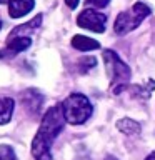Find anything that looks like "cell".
Wrapping results in <instances>:
<instances>
[{"label":"cell","mask_w":155,"mask_h":160,"mask_svg":"<svg viewBox=\"0 0 155 160\" xmlns=\"http://www.w3.org/2000/svg\"><path fill=\"white\" fill-rule=\"evenodd\" d=\"M0 160H17L15 150L10 145H0Z\"/></svg>","instance_id":"12"},{"label":"cell","mask_w":155,"mask_h":160,"mask_svg":"<svg viewBox=\"0 0 155 160\" xmlns=\"http://www.w3.org/2000/svg\"><path fill=\"white\" fill-rule=\"evenodd\" d=\"M72 47L80 50V52H90V50L100 48V43L97 42V40L83 37V35H75V37L72 38Z\"/></svg>","instance_id":"10"},{"label":"cell","mask_w":155,"mask_h":160,"mask_svg":"<svg viewBox=\"0 0 155 160\" xmlns=\"http://www.w3.org/2000/svg\"><path fill=\"white\" fill-rule=\"evenodd\" d=\"M117 128L122 133H125V135H138L140 130H142V127H140L138 122H135V120H132V118H127V117L118 120Z\"/></svg>","instance_id":"11"},{"label":"cell","mask_w":155,"mask_h":160,"mask_svg":"<svg viewBox=\"0 0 155 160\" xmlns=\"http://www.w3.org/2000/svg\"><path fill=\"white\" fill-rule=\"evenodd\" d=\"M145 160H155V150L150 155H147V157H145Z\"/></svg>","instance_id":"16"},{"label":"cell","mask_w":155,"mask_h":160,"mask_svg":"<svg viewBox=\"0 0 155 160\" xmlns=\"http://www.w3.org/2000/svg\"><path fill=\"white\" fill-rule=\"evenodd\" d=\"M62 112L65 117V122L72 125H82L92 117L93 107L90 103L88 97L83 93H70L62 102Z\"/></svg>","instance_id":"2"},{"label":"cell","mask_w":155,"mask_h":160,"mask_svg":"<svg viewBox=\"0 0 155 160\" xmlns=\"http://www.w3.org/2000/svg\"><path fill=\"white\" fill-rule=\"evenodd\" d=\"M77 23H78V27H82V28L92 30L95 33H102V32H105L107 15L100 13L97 10L87 8L77 17Z\"/></svg>","instance_id":"5"},{"label":"cell","mask_w":155,"mask_h":160,"mask_svg":"<svg viewBox=\"0 0 155 160\" xmlns=\"http://www.w3.org/2000/svg\"><path fill=\"white\" fill-rule=\"evenodd\" d=\"M35 7V0H8V13L12 18H20Z\"/></svg>","instance_id":"6"},{"label":"cell","mask_w":155,"mask_h":160,"mask_svg":"<svg viewBox=\"0 0 155 160\" xmlns=\"http://www.w3.org/2000/svg\"><path fill=\"white\" fill-rule=\"evenodd\" d=\"M65 127L62 103L53 105L45 112L37 135L32 140V157L35 160H52V145Z\"/></svg>","instance_id":"1"},{"label":"cell","mask_w":155,"mask_h":160,"mask_svg":"<svg viewBox=\"0 0 155 160\" xmlns=\"http://www.w3.org/2000/svg\"><path fill=\"white\" fill-rule=\"evenodd\" d=\"M103 60L107 65V73L110 77V87L115 95H118L130 80V75H132L130 68L113 50H103Z\"/></svg>","instance_id":"3"},{"label":"cell","mask_w":155,"mask_h":160,"mask_svg":"<svg viewBox=\"0 0 155 160\" xmlns=\"http://www.w3.org/2000/svg\"><path fill=\"white\" fill-rule=\"evenodd\" d=\"M78 65H83V67L80 68V72L85 73V72H88L90 68H93L95 65H97V58H95V57H85L83 60H80V62H78Z\"/></svg>","instance_id":"13"},{"label":"cell","mask_w":155,"mask_h":160,"mask_svg":"<svg viewBox=\"0 0 155 160\" xmlns=\"http://www.w3.org/2000/svg\"><path fill=\"white\" fill-rule=\"evenodd\" d=\"M0 30H2V20H0Z\"/></svg>","instance_id":"19"},{"label":"cell","mask_w":155,"mask_h":160,"mask_svg":"<svg viewBox=\"0 0 155 160\" xmlns=\"http://www.w3.org/2000/svg\"><path fill=\"white\" fill-rule=\"evenodd\" d=\"M105 160H118V158L113 157V155H107V157H105Z\"/></svg>","instance_id":"17"},{"label":"cell","mask_w":155,"mask_h":160,"mask_svg":"<svg viewBox=\"0 0 155 160\" xmlns=\"http://www.w3.org/2000/svg\"><path fill=\"white\" fill-rule=\"evenodd\" d=\"M150 12H152V8H150L147 3H143V2L133 3L127 12L118 13V17H117V20H115V23H113V30L118 35L132 32V30H135L145 18L148 17Z\"/></svg>","instance_id":"4"},{"label":"cell","mask_w":155,"mask_h":160,"mask_svg":"<svg viewBox=\"0 0 155 160\" xmlns=\"http://www.w3.org/2000/svg\"><path fill=\"white\" fill-rule=\"evenodd\" d=\"M32 43V38L30 37H13V35H8L7 37V43H5V52L7 55H17L23 50H27Z\"/></svg>","instance_id":"7"},{"label":"cell","mask_w":155,"mask_h":160,"mask_svg":"<svg viewBox=\"0 0 155 160\" xmlns=\"http://www.w3.org/2000/svg\"><path fill=\"white\" fill-rule=\"evenodd\" d=\"M88 5H93L95 8H103V7H107L110 0H85Z\"/></svg>","instance_id":"14"},{"label":"cell","mask_w":155,"mask_h":160,"mask_svg":"<svg viewBox=\"0 0 155 160\" xmlns=\"http://www.w3.org/2000/svg\"><path fill=\"white\" fill-rule=\"evenodd\" d=\"M22 102L25 103V107H27L28 110H32L33 113H37L40 110V105H42V102H43V97L35 88H30L22 95Z\"/></svg>","instance_id":"8"},{"label":"cell","mask_w":155,"mask_h":160,"mask_svg":"<svg viewBox=\"0 0 155 160\" xmlns=\"http://www.w3.org/2000/svg\"><path fill=\"white\" fill-rule=\"evenodd\" d=\"M78 2H80V0H65V3H67V7H70V8H77Z\"/></svg>","instance_id":"15"},{"label":"cell","mask_w":155,"mask_h":160,"mask_svg":"<svg viewBox=\"0 0 155 160\" xmlns=\"http://www.w3.org/2000/svg\"><path fill=\"white\" fill-rule=\"evenodd\" d=\"M15 110V100L12 97H0V125H5L12 120Z\"/></svg>","instance_id":"9"},{"label":"cell","mask_w":155,"mask_h":160,"mask_svg":"<svg viewBox=\"0 0 155 160\" xmlns=\"http://www.w3.org/2000/svg\"><path fill=\"white\" fill-rule=\"evenodd\" d=\"M3 2H8V0H0V3H3Z\"/></svg>","instance_id":"18"}]
</instances>
